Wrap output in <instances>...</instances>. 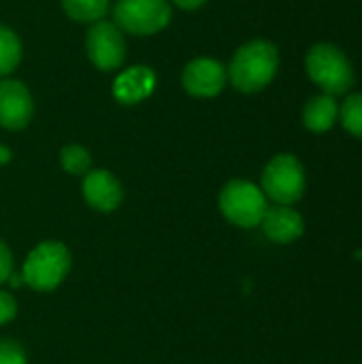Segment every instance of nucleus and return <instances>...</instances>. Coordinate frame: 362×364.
Masks as SVG:
<instances>
[{"label":"nucleus","instance_id":"nucleus-1","mask_svg":"<svg viewBox=\"0 0 362 364\" xmlns=\"http://www.w3.org/2000/svg\"><path fill=\"white\" fill-rule=\"evenodd\" d=\"M280 68V49L267 38H254L243 43L230 64L226 66L228 81L235 90L243 94H256L265 90L277 75Z\"/></svg>","mask_w":362,"mask_h":364},{"label":"nucleus","instance_id":"nucleus-2","mask_svg":"<svg viewBox=\"0 0 362 364\" xmlns=\"http://www.w3.org/2000/svg\"><path fill=\"white\" fill-rule=\"evenodd\" d=\"M305 73L309 81L329 96H348L356 81V70L348 53L335 43H316L307 49Z\"/></svg>","mask_w":362,"mask_h":364},{"label":"nucleus","instance_id":"nucleus-3","mask_svg":"<svg viewBox=\"0 0 362 364\" xmlns=\"http://www.w3.org/2000/svg\"><path fill=\"white\" fill-rule=\"evenodd\" d=\"M70 271V252L60 241H45L36 245L26 262L21 279L38 292L55 290Z\"/></svg>","mask_w":362,"mask_h":364},{"label":"nucleus","instance_id":"nucleus-4","mask_svg":"<svg viewBox=\"0 0 362 364\" xmlns=\"http://www.w3.org/2000/svg\"><path fill=\"white\" fill-rule=\"evenodd\" d=\"M305 168L301 160L292 154H277L273 156L260 177V190L267 198L277 205H294L305 194Z\"/></svg>","mask_w":362,"mask_h":364},{"label":"nucleus","instance_id":"nucleus-5","mask_svg":"<svg viewBox=\"0 0 362 364\" xmlns=\"http://www.w3.org/2000/svg\"><path fill=\"white\" fill-rule=\"evenodd\" d=\"M267 209H269L267 196L252 181L233 179L220 192V211H222V215L230 224H235L239 228L260 226Z\"/></svg>","mask_w":362,"mask_h":364},{"label":"nucleus","instance_id":"nucleus-6","mask_svg":"<svg viewBox=\"0 0 362 364\" xmlns=\"http://www.w3.org/2000/svg\"><path fill=\"white\" fill-rule=\"evenodd\" d=\"M113 23L128 34L151 36L171 23L169 0H117L113 6Z\"/></svg>","mask_w":362,"mask_h":364},{"label":"nucleus","instance_id":"nucleus-7","mask_svg":"<svg viewBox=\"0 0 362 364\" xmlns=\"http://www.w3.org/2000/svg\"><path fill=\"white\" fill-rule=\"evenodd\" d=\"M85 51L90 62L105 73L117 70L126 60V43L122 30L107 19L92 23L85 36Z\"/></svg>","mask_w":362,"mask_h":364},{"label":"nucleus","instance_id":"nucleus-8","mask_svg":"<svg viewBox=\"0 0 362 364\" xmlns=\"http://www.w3.org/2000/svg\"><path fill=\"white\" fill-rule=\"evenodd\" d=\"M228 83L226 66L213 58H196L186 64L181 73V85L196 98H215Z\"/></svg>","mask_w":362,"mask_h":364},{"label":"nucleus","instance_id":"nucleus-9","mask_svg":"<svg viewBox=\"0 0 362 364\" xmlns=\"http://www.w3.org/2000/svg\"><path fill=\"white\" fill-rule=\"evenodd\" d=\"M34 102L30 90L17 79L0 81V126L6 130H21L30 124Z\"/></svg>","mask_w":362,"mask_h":364},{"label":"nucleus","instance_id":"nucleus-10","mask_svg":"<svg viewBox=\"0 0 362 364\" xmlns=\"http://www.w3.org/2000/svg\"><path fill=\"white\" fill-rule=\"evenodd\" d=\"M81 192H83L85 203L92 209L102 211V213L115 211L124 198L122 183L117 181V177L113 173H109L105 168L85 173L83 183H81Z\"/></svg>","mask_w":362,"mask_h":364},{"label":"nucleus","instance_id":"nucleus-11","mask_svg":"<svg viewBox=\"0 0 362 364\" xmlns=\"http://www.w3.org/2000/svg\"><path fill=\"white\" fill-rule=\"evenodd\" d=\"M260 226H262L265 237L280 245H288L305 232V222L301 213L286 205L269 207Z\"/></svg>","mask_w":362,"mask_h":364},{"label":"nucleus","instance_id":"nucleus-12","mask_svg":"<svg viewBox=\"0 0 362 364\" xmlns=\"http://www.w3.org/2000/svg\"><path fill=\"white\" fill-rule=\"evenodd\" d=\"M156 87V75L147 66H132L124 70L113 83V96L122 105H137L145 100Z\"/></svg>","mask_w":362,"mask_h":364},{"label":"nucleus","instance_id":"nucleus-13","mask_svg":"<svg viewBox=\"0 0 362 364\" xmlns=\"http://www.w3.org/2000/svg\"><path fill=\"white\" fill-rule=\"evenodd\" d=\"M337 119H339V105L335 96L316 94L303 107V124L309 132L324 134L335 126Z\"/></svg>","mask_w":362,"mask_h":364},{"label":"nucleus","instance_id":"nucleus-14","mask_svg":"<svg viewBox=\"0 0 362 364\" xmlns=\"http://www.w3.org/2000/svg\"><path fill=\"white\" fill-rule=\"evenodd\" d=\"M64 13L81 23H96L107 15L109 0H60Z\"/></svg>","mask_w":362,"mask_h":364},{"label":"nucleus","instance_id":"nucleus-15","mask_svg":"<svg viewBox=\"0 0 362 364\" xmlns=\"http://www.w3.org/2000/svg\"><path fill=\"white\" fill-rule=\"evenodd\" d=\"M21 60V43L17 34L0 23V77L11 75Z\"/></svg>","mask_w":362,"mask_h":364},{"label":"nucleus","instance_id":"nucleus-16","mask_svg":"<svg viewBox=\"0 0 362 364\" xmlns=\"http://www.w3.org/2000/svg\"><path fill=\"white\" fill-rule=\"evenodd\" d=\"M339 122L348 134L362 139V92L346 96L339 107Z\"/></svg>","mask_w":362,"mask_h":364},{"label":"nucleus","instance_id":"nucleus-17","mask_svg":"<svg viewBox=\"0 0 362 364\" xmlns=\"http://www.w3.org/2000/svg\"><path fill=\"white\" fill-rule=\"evenodd\" d=\"M60 164L70 175H85L92 166V156L81 145H66L60 151Z\"/></svg>","mask_w":362,"mask_h":364},{"label":"nucleus","instance_id":"nucleus-18","mask_svg":"<svg viewBox=\"0 0 362 364\" xmlns=\"http://www.w3.org/2000/svg\"><path fill=\"white\" fill-rule=\"evenodd\" d=\"M0 364H28L26 354L19 348V343L9 341V339H0Z\"/></svg>","mask_w":362,"mask_h":364},{"label":"nucleus","instance_id":"nucleus-19","mask_svg":"<svg viewBox=\"0 0 362 364\" xmlns=\"http://www.w3.org/2000/svg\"><path fill=\"white\" fill-rule=\"evenodd\" d=\"M17 314V303L9 292L0 290V324H6L15 318Z\"/></svg>","mask_w":362,"mask_h":364},{"label":"nucleus","instance_id":"nucleus-20","mask_svg":"<svg viewBox=\"0 0 362 364\" xmlns=\"http://www.w3.org/2000/svg\"><path fill=\"white\" fill-rule=\"evenodd\" d=\"M13 275V256L4 241H0V284H4Z\"/></svg>","mask_w":362,"mask_h":364},{"label":"nucleus","instance_id":"nucleus-21","mask_svg":"<svg viewBox=\"0 0 362 364\" xmlns=\"http://www.w3.org/2000/svg\"><path fill=\"white\" fill-rule=\"evenodd\" d=\"M173 2L183 11H194V9H201L207 0H173Z\"/></svg>","mask_w":362,"mask_h":364},{"label":"nucleus","instance_id":"nucleus-22","mask_svg":"<svg viewBox=\"0 0 362 364\" xmlns=\"http://www.w3.org/2000/svg\"><path fill=\"white\" fill-rule=\"evenodd\" d=\"M9 160H11V149L0 145V164H6Z\"/></svg>","mask_w":362,"mask_h":364}]
</instances>
